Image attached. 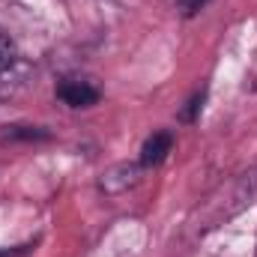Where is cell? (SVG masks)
Returning <instances> with one entry per match:
<instances>
[{"instance_id": "cell-1", "label": "cell", "mask_w": 257, "mask_h": 257, "mask_svg": "<svg viewBox=\"0 0 257 257\" xmlns=\"http://www.w3.org/2000/svg\"><path fill=\"white\" fill-rule=\"evenodd\" d=\"M257 197V171H248V174H239L227 183H221L215 192L209 194L192 215L194 230H212L224 221H230L233 215H239L242 209H248Z\"/></svg>"}, {"instance_id": "cell-2", "label": "cell", "mask_w": 257, "mask_h": 257, "mask_svg": "<svg viewBox=\"0 0 257 257\" xmlns=\"http://www.w3.org/2000/svg\"><path fill=\"white\" fill-rule=\"evenodd\" d=\"M141 162H120V165H111L102 177H99V192L102 194H123L128 189H135L141 183Z\"/></svg>"}, {"instance_id": "cell-3", "label": "cell", "mask_w": 257, "mask_h": 257, "mask_svg": "<svg viewBox=\"0 0 257 257\" xmlns=\"http://www.w3.org/2000/svg\"><path fill=\"white\" fill-rule=\"evenodd\" d=\"M57 96L60 102H66L69 108H90L99 102V90L90 84V81H81V78H66L57 84Z\"/></svg>"}, {"instance_id": "cell-4", "label": "cell", "mask_w": 257, "mask_h": 257, "mask_svg": "<svg viewBox=\"0 0 257 257\" xmlns=\"http://www.w3.org/2000/svg\"><path fill=\"white\" fill-rule=\"evenodd\" d=\"M174 150V135L171 132H156L144 141L141 147V168H156L168 159V153Z\"/></svg>"}, {"instance_id": "cell-5", "label": "cell", "mask_w": 257, "mask_h": 257, "mask_svg": "<svg viewBox=\"0 0 257 257\" xmlns=\"http://www.w3.org/2000/svg\"><path fill=\"white\" fill-rule=\"evenodd\" d=\"M48 138H51V132L45 126H21V123H15V126L0 128V141H27V144H33V141H48Z\"/></svg>"}, {"instance_id": "cell-6", "label": "cell", "mask_w": 257, "mask_h": 257, "mask_svg": "<svg viewBox=\"0 0 257 257\" xmlns=\"http://www.w3.org/2000/svg\"><path fill=\"white\" fill-rule=\"evenodd\" d=\"M18 60V54H15V48L6 42V36H0V75H6L12 66Z\"/></svg>"}, {"instance_id": "cell-7", "label": "cell", "mask_w": 257, "mask_h": 257, "mask_svg": "<svg viewBox=\"0 0 257 257\" xmlns=\"http://www.w3.org/2000/svg\"><path fill=\"white\" fill-rule=\"evenodd\" d=\"M203 108V93H194L192 99H189V105L183 108V114H180V120L183 123H194V117H197V111Z\"/></svg>"}, {"instance_id": "cell-8", "label": "cell", "mask_w": 257, "mask_h": 257, "mask_svg": "<svg viewBox=\"0 0 257 257\" xmlns=\"http://www.w3.org/2000/svg\"><path fill=\"white\" fill-rule=\"evenodd\" d=\"M209 0H177V6H180V12L186 15V18H192V15H197L203 6H206Z\"/></svg>"}, {"instance_id": "cell-9", "label": "cell", "mask_w": 257, "mask_h": 257, "mask_svg": "<svg viewBox=\"0 0 257 257\" xmlns=\"http://www.w3.org/2000/svg\"><path fill=\"white\" fill-rule=\"evenodd\" d=\"M33 245H18V248H9V251H0V257H24Z\"/></svg>"}]
</instances>
